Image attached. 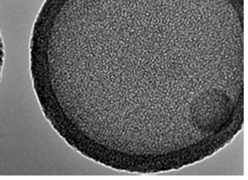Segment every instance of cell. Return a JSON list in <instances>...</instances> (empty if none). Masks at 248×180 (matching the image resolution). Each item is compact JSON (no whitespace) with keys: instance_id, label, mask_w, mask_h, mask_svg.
Masks as SVG:
<instances>
[{"instance_id":"cell-1","label":"cell","mask_w":248,"mask_h":180,"mask_svg":"<svg viewBox=\"0 0 248 180\" xmlns=\"http://www.w3.org/2000/svg\"><path fill=\"white\" fill-rule=\"evenodd\" d=\"M5 52L4 44L0 32V80L1 77V74L4 64Z\"/></svg>"},{"instance_id":"cell-2","label":"cell","mask_w":248,"mask_h":180,"mask_svg":"<svg viewBox=\"0 0 248 180\" xmlns=\"http://www.w3.org/2000/svg\"><path fill=\"white\" fill-rule=\"evenodd\" d=\"M189 161H183L181 162L182 164L183 165H187L188 164Z\"/></svg>"},{"instance_id":"cell-3","label":"cell","mask_w":248,"mask_h":180,"mask_svg":"<svg viewBox=\"0 0 248 180\" xmlns=\"http://www.w3.org/2000/svg\"><path fill=\"white\" fill-rule=\"evenodd\" d=\"M180 168L179 166H173V169H178Z\"/></svg>"}]
</instances>
